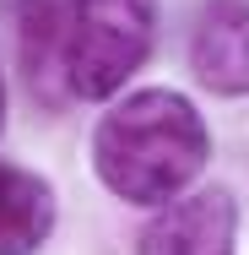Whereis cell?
<instances>
[{
	"instance_id": "1",
	"label": "cell",
	"mask_w": 249,
	"mask_h": 255,
	"mask_svg": "<svg viewBox=\"0 0 249 255\" xmlns=\"http://www.w3.org/2000/svg\"><path fill=\"white\" fill-rule=\"evenodd\" d=\"M211 163L200 109L173 87H136L108 103L92 130V174L125 206H168L195 190Z\"/></svg>"
},
{
	"instance_id": "2",
	"label": "cell",
	"mask_w": 249,
	"mask_h": 255,
	"mask_svg": "<svg viewBox=\"0 0 249 255\" xmlns=\"http://www.w3.org/2000/svg\"><path fill=\"white\" fill-rule=\"evenodd\" d=\"M157 44V0H76L65 27V93L108 103Z\"/></svg>"
},
{
	"instance_id": "3",
	"label": "cell",
	"mask_w": 249,
	"mask_h": 255,
	"mask_svg": "<svg viewBox=\"0 0 249 255\" xmlns=\"http://www.w3.org/2000/svg\"><path fill=\"white\" fill-rule=\"evenodd\" d=\"M136 255H239V201L228 185H206L157 206L136 234Z\"/></svg>"
},
{
	"instance_id": "4",
	"label": "cell",
	"mask_w": 249,
	"mask_h": 255,
	"mask_svg": "<svg viewBox=\"0 0 249 255\" xmlns=\"http://www.w3.org/2000/svg\"><path fill=\"white\" fill-rule=\"evenodd\" d=\"M76 0H0V16L16 38L22 76L49 109H65V27H71Z\"/></svg>"
},
{
	"instance_id": "5",
	"label": "cell",
	"mask_w": 249,
	"mask_h": 255,
	"mask_svg": "<svg viewBox=\"0 0 249 255\" xmlns=\"http://www.w3.org/2000/svg\"><path fill=\"white\" fill-rule=\"evenodd\" d=\"M190 71L206 93H249V0H206L190 27Z\"/></svg>"
},
{
	"instance_id": "6",
	"label": "cell",
	"mask_w": 249,
	"mask_h": 255,
	"mask_svg": "<svg viewBox=\"0 0 249 255\" xmlns=\"http://www.w3.org/2000/svg\"><path fill=\"white\" fill-rule=\"evenodd\" d=\"M54 185L22 163H0V255H38L54 234Z\"/></svg>"
},
{
	"instance_id": "7",
	"label": "cell",
	"mask_w": 249,
	"mask_h": 255,
	"mask_svg": "<svg viewBox=\"0 0 249 255\" xmlns=\"http://www.w3.org/2000/svg\"><path fill=\"white\" fill-rule=\"evenodd\" d=\"M0 125H5V76H0Z\"/></svg>"
}]
</instances>
